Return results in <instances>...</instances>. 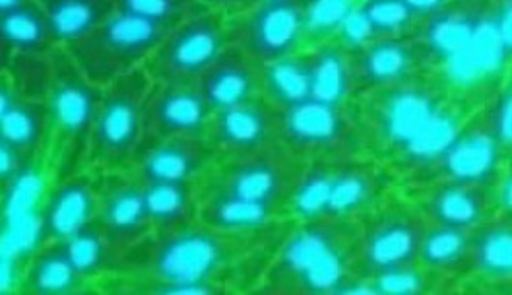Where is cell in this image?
<instances>
[{
  "instance_id": "cell-30",
  "label": "cell",
  "mask_w": 512,
  "mask_h": 295,
  "mask_svg": "<svg viewBox=\"0 0 512 295\" xmlns=\"http://www.w3.org/2000/svg\"><path fill=\"white\" fill-rule=\"evenodd\" d=\"M144 187L154 231L169 230L198 218V183L144 181Z\"/></svg>"
},
{
  "instance_id": "cell-45",
  "label": "cell",
  "mask_w": 512,
  "mask_h": 295,
  "mask_svg": "<svg viewBox=\"0 0 512 295\" xmlns=\"http://www.w3.org/2000/svg\"><path fill=\"white\" fill-rule=\"evenodd\" d=\"M258 2H272V0H251V4H258ZM249 4V6H251Z\"/></svg>"
},
{
  "instance_id": "cell-22",
  "label": "cell",
  "mask_w": 512,
  "mask_h": 295,
  "mask_svg": "<svg viewBox=\"0 0 512 295\" xmlns=\"http://www.w3.org/2000/svg\"><path fill=\"white\" fill-rule=\"evenodd\" d=\"M501 146L489 125L456 132L437 164L452 181L487 183L497 171Z\"/></svg>"
},
{
  "instance_id": "cell-3",
  "label": "cell",
  "mask_w": 512,
  "mask_h": 295,
  "mask_svg": "<svg viewBox=\"0 0 512 295\" xmlns=\"http://www.w3.org/2000/svg\"><path fill=\"white\" fill-rule=\"evenodd\" d=\"M359 228L352 220H303L280 239L258 292L348 294L359 286Z\"/></svg>"
},
{
  "instance_id": "cell-36",
  "label": "cell",
  "mask_w": 512,
  "mask_h": 295,
  "mask_svg": "<svg viewBox=\"0 0 512 295\" xmlns=\"http://www.w3.org/2000/svg\"><path fill=\"white\" fill-rule=\"evenodd\" d=\"M361 0H307V37L328 41L352 16Z\"/></svg>"
},
{
  "instance_id": "cell-33",
  "label": "cell",
  "mask_w": 512,
  "mask_h": 295,
  "mask_svg": "<svg viewBox=\"0 0 512 295\" xmlns=\"http://www.w3.org/2000/svg\"><path fill=\"white\" fill-rule=\"evenodd\" d=\"M357 14L373 39L404 35L417 20L406 0H361Z\"/></svg>"
},
{
  "instance_id": "cell-10",
  "label": "cell",
  "mask_w": 512,
  "mask_h": 295,
  "mask_svg": "<svg viewBox=\"0 0 512 295\" xmlns=\"http://www.w3.org/2000/svg\"><path fill=\"white\" fill-rule=\"evenodd\" d=\"M231 43L268 65L293 53L307 39V0H272L251 4L229 18Z\"/></svg>"
},
{
  "instance_id": "cell-35",
  "label": "cell",
  "mask_w": 512,
  "mask_h": 295,
  "mask_svg": "<svg viewBox=\"0 0 512 295\" xmlns=\"http://www.w3.org/2000/svg\"><path fill=\"white\" fill-rule=\"evenodd\" d=\"M431 270L417 263L398 266L375 276L361 278L357 292H375L384 295H410L425 292L431 282Z\"/></svg>"
},
{
  "instance_id": "cell-16",
  "label": "cell",
  "mask_w": 512,
  "mask_h": 295,
  "mask_svg": "<svg viewBox=\"0 0 512 295\" xmlns=\"http://www.w3.org/2000/svg\"><path fill=\"white\" fill-rule=\"evenodd\" d=\"M97 214L99 177L82 169L55 181L41 208L39 239L41 243L66 241L97 222Z\"/></svg>"
},
{
  "instance_id": "cell-44",
  "label": "cell",
  "mask_w": 512,
  "mask_h": 295,
  "mask_svg": "<svg viewBox=\"0 0 512 295\" xmlns=\"http://www.w3.org/2000/svg\"><path fill=\"white\" fill-rule=\"evenodd\" d=\"M22 2H28V0H0V10H8V8L18 6Z\"/></svg>"
},
{
  "instance_id": "cell-12",
  "label": "cell",
  "mask_w": 512,
  "mask_h": 295,
  "mask_svg": "<svg viewBox=\"0 0 512 295\" xmlns=\"http://www.w3.org/2000/svg\"><path fill=\"white\" fill-rule=\"evenodd\" d=\"M97 224L123 253L154 231L144 181L130 169L99 173Z\"/></svg>"
},
{
  "instance_id": "cell-46",
  "label": "cell",
  "mask_w": 512,
  "mask_h": 295,
  "mask_svg": "<svg viewBox=\"0 0 512 295\" xmlns=\"http://www.w3.org/2000/svg\"><path fill=\"white\" fill-rule=\"evenodd\" d=\"M507 6H512V0H503Z\"/></svg>"
},
{
  "instance_id": "cell-18",
  "label": "cell",
  "mask_w": 512,
  "mask_h": 295,
  "mask_svg": "<svg viewBox=\"0 0 512 295\" xmlns=\"http://www.w3.org/2000/svg\"><path fill=\"white\" fill-rule=\"evenodd\" d=\"M425 59L419 41L404 35L379 37L352 49L353 76L357 90H383L410 80Z\"/></svg>"
},
{
  "instance_id": "cell-43",
  "label": "cell",
  "mask_w": 512,
  "mask_h": 295,
  "mask_svg": "<svg viewBox=\"0 0 512 295\" xmlns=\"http://www.w3.org/2000/svg\"><path fill=\"white\" fill-rule=\"evenodd\" d=\"M499 204L509 216H512V171L505 175V179L499 185Z\"/></svg>"
},
{
  "instance_id": "cell-31",
  "label": "cell",
  "mask_w": 512,
  "mask_h": 295,
  "mask_svg": "<svg viewBox=\"0 0 512 295\" xmlns=\"http://www.w3.org/2000/svg\"><path fill=\"white\" fill-rule=\"evenodd\" d=\"M470 264L487 278H512V216L489 222L472 233Z\"/></svg>"
},
{
  "instance_id": "cell-13",
  "label": "cell",
  "mask_w": 512,
  "mask_h": 295,
  "mask_svg": "<svg viewBox=\"0 0 512 295\" xmlns=\"http://www.w3.org/2000/svg\"><path fill=\"white\" fill-rule=\"evenodd\" d=\"M352 138V121L346 105L309 99L280 111V142L301 158H336Z\"/></svg>"
},
{
  "instance_id": "cell-21",
  "label": "cell",
  "mask_w": 512,
  "mask_h": 295,
  "mask_svg": "<svg viewBox=\"0 0 512 295\" xmlns=\"http://www.w3.org/2000/svg\"><path fill=\"white\" fill-rule=\"evenodd\" d=\"M483 8L476 0H450L445 8L423 20L419 45L427 55L454 59L470 47L480 33Z\"/></svg>"
},
{
  "instance_id": "cell-5",
  "label": "cell",
  "mask_w": 512,
  "mask_h": 295,
  "mask_svg": "<svg viewBox=\"0 0 512 295\" xmlns=\"http://www.w3.org/2000/svg\"><path fill=\"white\" fill-rule=\"evenodd\" d=\"M152 88L154 80L146 66L103 86L86 167L97 173L130 167L146 140V107Z\"/></svg>"
},
{
  "instance_id": "cell-11",
  "label": "cell",
  "mask_w": 512,
  "mask_h": 295,
  "mask_svg": "<svg viewBox=\"0 0 512 295\" xmlns=\"http://www.w3.org/2000/svg\"><path fill=\"white\" fill-rule=\"evenodd\" d=\"M425 224L414 210L392 202L373 210L359 230V274L375 276L419 261Z\"/></svg>"
},
{
  "instance_id": "cell-17",
  "label": "cell",
  "mask_w": 512,
  "mask_h": 295,
  "mask_svg": "<svg viewBox=\"0 0 512 295\" xmlns=\"http://www.w3.org/2000/svg\"><path fill=\"white\" fill-rule=\"evenodd\" d=\"M212 113L196 82H154L146 107V140L206 136Z\"/></svg>"
},
{
  "instance_id": "cell-7",
  "label": "cell",
  "mask_w": 512,
  "mask_h": 295,
  "mask_svg": "<svg viewBox=\"0 0 512 295\" xmlns=\"http://www.w3.org/2000/svg\"><path fill=\"white\" fill-rule=\"evenodd\" d=\"M383 177L373 165L348 158H315L305 164L289 204L293 220H353L375 208Z\"/></svg>"
},
{
  "instance_id": "cell-15",
  "label": "cell",
  "mask_w": 512,
  "mask_h": 295,
  "mask_svg": "<svg viewBox=\"0 0 512 295\" xmlns=\"http://www.w3.org/2000/svg\"><path fill=\"white\" fill-rule=\"evenodd\" d=\"M216 154L204 136H165L146 140L134 156L130 171L150 181L198 183L214 164Z\"/></svg>"
},
{
  "instance_id": "cell-28",
  "label": "cell",
  "mask_w": 512,
  "mask_h": 295,
  "mask_svg": "<svg viewBox=\"0 0 512 295\" xmlns=\"http://www.w3.org/2000/svg\"><path fill=\"white\" fill-rule=\"evenodd\" d=\"M51 20L59 47H68L97 28L117 10L115 0H39Z\"/></svg>"
},
{
  "instance_id": "cell-14",
  "label": "cell",
  "mask_w": 512,
  "mask_h": 295,
  "mask_svg": "<svg viewBox=\"0 0 512 295\" xmlns=\"http://www.w3.org/2000/svg\"><path fill=\"white\" fill-rule=\"evenodd\" d=\"M204 138L216 158L243 156L282 144L280 109L266 98H256L214 111Z\"/></svg>"
},
{
  "instance_id": "cell-1",
  "label": "cell",
  "mask_w": 512,
  "mask_h": 295,
  "mask_svg": "<svg viewBox=\"0 0 512 295\" xmlns=\"http://www.w3.org/2000/svg\"><path fill=\"white\" fill-rule=\"evenodd\" d=\"M274 228L255 233L220 230L194 218L152 231L125 253L115 282L136 294H216L274 241ZM109 278V280H111Z\"/></svg>"
},
{
  "instance_id": "cell-19",
  "label": "cell",
  "mask_w": 512,
  "mask_h": 295,
  "mask_svg": "<svg viewBox=\"0 0 512 295\" xmlns=\"http://www.w3.org/2000/svg\"><path fill=\"white\" fill-rule=\"evenodd\" d=\"M212 111L262 98V65L231 43L196 82Z\"/></svg>"
},
{
  "instance_id": "cell-4",
  "label": "cell",
  "mask_w": 512,
  "mask_h": 295,
  "mask_svg": "<svg viewBox=\"0 0 512 295\" xmlns=\"http://www.w3.org/2000/svg\"><path fill=\"white\" fill-rule=\"evenodd\" d=\"M101 94L103 86L90 80L64 47L51 53V84L45 103L55 150V181L86 167Z\"/></svg>"
},
{
  "instance_id": "cell-38",
  "label": "cell",
  "mask_w": 512,
  "mask_h": 295,
  "mask_svg": "<svg viewBox=\"0 0 512 295\" xmlns=\"http://www.w3.org/2000/svg\"><path fill=\"white\" fill-rule=\"evenodd\" d=\"M0 164H2V171H0V179H2V187L4 191L14 189L22 179H26L32 173L33 165L37 158H32L28 154H24L18 148H12L4 142H0Z\"/></svg>"
},
{
  "instance_id": "cell-27",
  "label": "cell",
  "mask_w": 512,
  "mask_h": 295,
  "mask_svg": "<svg viewBox=\"0 0 512 295\" xmlns=\"http://www.w3.org/2000/svg\"><path fill=\"white\" fill-rule=\"evenodd\" d=\"M262 98L276 109L288 111L311 99L309 51H299L280 61L262 65Z\"/></svg>"
},
{
  "instance_id": "cell-25",
  "label": "cell",
  "mask_w": 512,
  "mask_h": 295,
  "mask_svg": "<svg viewBox=\"0 0 512 295\" xmlns=\"http://www.w3.org/2000/svg\"><path fill=\"white\" fill-rule=\"evenodd\" d=\"M311 99L330 105H346L355 88L352 51L340 41H320L309 49Z\"/></svg>"
},
{
  "instance_id": "cell-24",
  "label": "cell",
  "mask_w": 512,
  "mask_h": 295,
  "mask_svg": "<svg viewBox=\"0 0 512 295\" xmlns=\"http://www.w3.org/2000/svg\"><path fill=\"white\" fill-rule=\"evenodd\" d=\"M0 41L4 59L12 55H49L59 43L39 0L0 10Z\"/></svg>"
},
{
  "instance_id": "cell-40",
  "label": "cell",
  "mask_w": 512,
  "mask_h": 295,
  "mask_svg": "<svg viewBox=\"0 0 512 295\" xmlns=\"http://www.w3.org/2000/svg\"><path fill=\"white\" fill-rule=\"evenodd\" d=\"M198 4L204 6V8H210V10L222 12L225 16L227 14L235 16V14L243 12V10H247L251 0H198Z\"/></svg>"
},
{
  "instance_id": "cell-29",
  "label": "cell",
  "mask_w": 512,
  "mask_h": 295,
  "mask_svg": "<svg viewBox=\"0 0 512 295\" xmlns=\"http://www.w3.org/2000/svg\"><path fill=\"white\" fill-rule=\"evenodd\" d=\"M64 243L76 268L90 284L115 276L125 257V253L109 239L97 222L78 231Z\"/></svg>"
},
{
  "instance_id": "cell-9",
  "label": "cell",
  "mask_w": 512,
  "mask_h": 295,
  "mask_svg": "<svg viewBox=\"0 0 512 295\" xmlns=\"http://www.w3.org/2000/svg\"><path fill=\"white\" fill-rule=\"evenodd\" d=\"M229 45V16L198 4L163 37L146 70L154 82H198Z\"/></svg>"
},
{
  "instance_id": "cell-41",
  "label": "cell",
  "mask_w": 512,
  "mask_h": 295,
  "mask_svg": "<svg viewBox=\"0 0 512 295\" xmlns=\"http://www.w3.org/2000/svg\"><path fill=\"white\" fill-rule=\"evenodd\" d=\"M448 2L450 0H406V4L410 6V10L414 12L417 20H425V18L433 16L435 12L445 8Z\"/></svg>"
},
{
  "instance_id": "cell-26",
  "label": "cell",
  "mask_w": 512,
  "mask_h": 295,
  "mask_svg": "<svg viewBox=\"0 0 512 295\" xmlns=\"http://www.w3.org/2000/svg\"><path fill=\"white\" fill-rule=\"evenodd\" d=\"M425 208L433 224L474 230L480 226L487 212L485 183L447 179L443 185L433 189Z\"/></svg>"
},
{
  "instance_id": "cell-32",
  "label": "cell",
  "mask_w": 512,
  "mask_h": 295,
  "mask_svg": "<svg viewBox=\"0 0 512 295\" xmlns=\"http://www.w3.org/2000/svg\"><path fill=\"white\" fill-rule=\"evenodd\" d=\"M472 249V230L431 224L425 228L421 249H419V263L433 274L454 272L462 264L470 261Z\"/></svg>"
},
{
  "instance_id": "cell-42",
  "label": "cell",
  "mask_w": 512,
  "mask_h": 295,
  "mask_svg": "<svg viewBox=\"0 0 512 295\" xmlns=\"http://www.w3.org/2000/svg\"><path fill=\"white\" fill-rule=\"evenodd\" d=\"M497 37L503 49H512V6H509V12L497 26Z\"/></svg>"
},
{
  "instance_id": "cell-2",
  "label": "cell",
  "mask_w": 512,
  "mask_h": 295,
  "mask_svg": "<svg viewBox=\"0 0 512 295\" xmlns=\"http://www.w3.org/2000/svg\"><path fill=\"white\" fill-rule=\"evenodd\" d=\"M305 164V158L284 144L216 158L198 181V218L235 233L278 226L289 216V204Z\"/></svg>"
},
{
  "instance_id": "cell-23",
  "label": "cell",
  "mask_w": 512,
  "mask_h": 295,
  "mask_svg": "<svg viewBox=\"0 0 512 295\" xmlns=\"http://www.w3.org/2000/svg\"><path fill=\"white\" fill-rule=\"evenodd\" d=\"M90 282L72 261L64 241H43L26 264L22 292L33 295H70L88 290Z\"/></svg>"
},
{
  "instance_id": "cell-37",
  "label": "cell",
  "mask_w": 512,
  "mask_h": 295,
  "mask_svg": "<svg viewBox=\"0 0 512 295\" xmlns=\"http://www.w3.org/2000/svg\"><path fill=\"white\" fill-rule=\"evenodd\" d=\"M196 6L198 0H115L117 10L146 16L165 24H177Z\"/></svg>"
},
{
  "instance_id": "cell-8",
  "label": "cell",
  "mask_w": 512,
  "mask_h": 295,
  "mask_svg": "<svg viewBox=\"0 0 512 295\" xmlns=\"http://www.w3.org/2000/svg\"><path fill=\"white\" fill-rule=\"evenodd\" d=\"M175 24L115 10L96 32L64 47L90 80L107 86L128 72L146 66Z\"/></svg>"
},
{
  "instance_id": "cell-20",
  "label": "cell",
  "mask_w": 512,
  "mask_h": 295,
  "mask_svg": "<svg viewBox=\"0 0 512 295\" xmlns=\"http://www.w3.org/2000/svg\"><path fill=\"white\" fill-rule=\"evenodd\" d=\"M47 140H51V123L47 103L28 98L14 88L2 74L0 84V142L39 158Z\"/></svg>"
},
{
  "instance_id": "cell-39",
  "label": "cell",
  "mask_w": 512,
  "mask_h": 295,
  "mask_svg": "<svg viewBox=\"0 0 512 295\" xmlns=\"http://www.w3.org/2000/svg\"><path fill=\"white\" fill-rule=\"evenodd\" d=\"M487 125L503 146H512V86L497 99Z\"/></svg>"
},
{
  "instance_id": "cell-34",
  "label": "cell",
  "mask_w": 512,
  "mask_h": 295,
  "mask_svg": "<svg viewBox=\"0 0 512 295\" xmlns=\"http://www.w3.org/2000/svg\"><path fill=\"white\" fill-rule=\"evenodd\" d=\"M2 74L24 96L45 101L51 84V53L6 57Z\"/></svg>"
},
{
  "instance_id": "cell-6",
  "label": "cell",
  "mask_w": 512,
  "mask_h": 295,
  "mask_svg": "<svg viewBox=\"0 0 512 295\" xmlns=\"http://www.w3.org/2000/svg\"><path fill=\"white\" fill-rule=\"evenodd\" d=\"M373 92L379 99L371 107V121L384 144L419 164L437 162L456 132L433 94L412 78Z\"/></svg>"
}]
</instances>
